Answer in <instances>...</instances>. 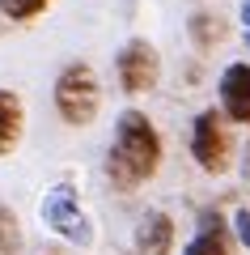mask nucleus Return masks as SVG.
<instances>
[{
    "mask_svg": "<svg viewBox=\"0 0 250 255\" xmlns=\"http://www.w3.org/2000/svg\"><path fill=\"white\" fill-rule=\"evenodd\" d=\"M21 243H26V234H21V217L0 200V255H21Z\"/></svg>",
    "mask_w": 250,
    "mask_h": 255,
    "instance_id": "11",
    "label": "nucleus"
},
{
    "mask_svg": "<svg viewBox=\"0 0 250 255\" xmlns=\"http://www.w3.org/2000/svg\"><path fill=\"white\" fill-rule=\"evenodd\" d=\"M246 51H250V30H246Z\"/></svg>",
    "mask_w": 250,
    "mask_h": 255,
    "instance_id": "16",
    "label": "nucleus"
},
{
    "mask_svg": "<svg viewBox=\"0 0 250 255\" xmlns=\"http://www.w3.org/2000/svg\"><path fill=\"white\" fill-rule=\"evenodd\" d=\"M225 34H229V30H225V21L216 17V13H191V43H195L199 51L216 47Z\"/></svg>",
    "mask_w": 250,
    "mask_h": 255,
    "instance_id": "10",
    "label": "nucleus"
},
{
    "mask_svg": "<svg viewBox=\"0 0 250 255\" xmlns=\"http://www.w3.org/2000/svg\"><path fill=\"white\" fill-rule=\"evenodd\" d=\"M199 234L182 247V255H229V238H225L221 213H199Z\"/></svg>",
    "mask_w": 250,
    "mask_h": 255,
    "instance_id": "9",
    "label": "nucleus"
},
{
    "mask_svg": "<svg viewBox=\"0 0 250 255\" xmlns=\"http://www.w3.org/2000/svg\"><path fill=\"white\" fill-rule=\"evenodd\" d=\"M102 107V85H98V73H93L85 60H72L60 77H55V111H60L64 124L72 128H85L93 124Z\"/></svg>",
    "mask_w": 250,
    "mask_h": 255,
    "instance_id": "2",
    "label": "nucleus"
},
{
    "mask_svg": "<svg viewBox=\"0 0 250 255\" xmlns=\"http://www.w3.org/2000/svg\"><path fill=\"white\" fill-rule=\"evenodd\" d=\"M38 213H43L47 230H55L60 238H68V243H77V247H89V243H93V221L85 217V209H81L77 187H68V183L47 187Z\"/></svg>",
    "mask_w": 250,
    "mask_h": 255,
    "instance_id": "3",
    "label": "nucleus"
},
{
    "mask_svg": "<svg viewBox=\"0 0 250 255\" xmlns=\"http://www.w3.org/2000/svg\"><path fill=\"white\" fill-rule=\"evenodd\" d=\"M136 251L140 255H170L174 251V217L161 209H149L136 221Z\"/></svg>",
    "mask_w": 250,
    "mask_h": 255,
    "instance_id": "7",
    "label": "nucleus"
},
{
    "mask_svg": "<svg viewBox=\"0 0 250 255\" xmlns=\"http://www.w3.org/2000/svg\"><path fill=\"white\" fill-rule=\"evenodd\" d=\"M233 230H238V238L250 247V209H238V213H233Z\"/></svg>",
    "mask_w": 250,
    "mask_h": 255,
    "instance_id": "13",
    "label": "nucleus"
},
{
    "mask_svg": "<svg viewBox=\"0 0 250 255\" xmlns=\"http://www.w3.org/2000/svg\"><path fill=\"white\" fill-rule=\"evenodd\" d=\"M221 107L233 124H250V64H229L221 73Z\"/></svg>",
    "mask_w": 250,
    "mask_h": 255,
    "instance_id": "6",
    "label": "nucleus"
},
{
    "mask_svg": "<svg viewBox=\"0 0 250 255\" xmlns=\"http://www.w3.org/2000/svg\"><path fill=\"white\" fill-rule=\"evenodd\" d=\"M21 132H26V107L13 90L0 85V157H9L21 145Z\"/></svg>",
    "mask_w": 250,
    "mask_h": 255,
    "instance_id": "8",
    "label": "nucleus"
},
{
    "mask_svg": "<svg viewBox=\"0 0 250 255\" xmlns=\"http://www.w3.org/2000/svg\"><path fill=\"white\" fill-rule=\"evenodd\" d=\"M242 26L250 30V0H246V4H242Z\"/></svg>",
    "mask_w": 250,
    "mask_h": 255,
    "instance_id": "15",
    "label": "nucleus"
},
{
    "mask_svg": "<svg viewBox=\"0 0 250 255\" xmlns=\"http://www.w3.org/2000/svg\"><path fill=\"white\" fill-rule=\"evenodd\" d=\"M161 166V136L144 111H123L115 119V140L106 149V179L119 191L149 183Z\"/></svg>",
    "mask_w": 250,
    "mask_h": 255,
    "instance_id": "1",
    "label": "nucleus"
},
{
    "mask_svg": "<svg viewBox=\"0 0 250 255\" xmlns=\"http://www.w3.org/2000/svg\"><path fill=\"white\" fill-rule=\"evenodd\" d=\"M242 179H246V183H250V145H246V149H242Z\"/></svg>",
    "mask_w": 250,
    "mask_h": 255,
    "instance_id": "14",
    "label": "nucleus"
},
{
    "mask_svg": "<svg viewBox=\"0 0 250 255\" xmlns=\"http://www.w3.org/2000/svg\"><path fill=\"white\" fill-rule=\"evenodd\" d=\"M51 9V0H0V17L9 21H34Z\"/></svg>",
    "mask_w": 250,
    "mask_h": 255,
    "instance_id": "12",
    "label": "nucleus"
},
{
    "mask_svg": "<svg viewBox=\"0 0 250 255\" xmlns=\"http://www.w3.org/2000/svg\"><path fill=\"white\" fill-rule=\"evenodd\" d=\"M115 73H119V85L127 94H149L153 85L161 81V55L149 38H132V43L119 47L115 55Z\"/></svg>",
    "mask_w": 250,
    "mask_h": 255,
    "instance_id": "5",
    "label": "nucleus"
},
{
    "mask_svg": "<svg viewBox=\"0 0 250 255\" xmlns=\"http://www.w3.org/2000/svg\"><path fill=\"white\" fill-rule=\"evenodd\" d=\"M229 128H225L221 111H199L191 124V157L204 166L208 174H225L229 170Z\"/></svg>",
    "mask_w": 250,
    "mask_h": 255,
    "instance_id": "4",
    "label": "nucleus"
}]
</instances>
